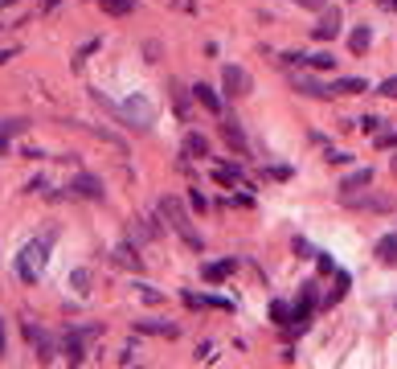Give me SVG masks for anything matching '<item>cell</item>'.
Instances as JSON below:
<instances>
[{
	"mask_svg": "<svg viewBox=\"0 0 397 369\" xmlns=\"http://www.w3.org/2000/svg\"><path fill=\"white\" fill-rule=\"evenodd\" d=\"M394 177H397V156H394Z\"/></svg>",
	"mask_w": 397,
	"mask_h": 369,
	"instance_id": "cell-34",
	"label": "cell"
},
{
	"mask_svg": "<svg viewBox=\"0 0 397 369\" xmlns=\"http://www.w3.org/2000/svg\"><path fill=\"white\" fill-rule=\"evenodd\" d=\"M221 87H225V94H250V74L242 70V66H225L221 70Z\"/></svg>",
	"mask_w": 397,
	"mask_h": 369,
	"instance_id": "cell-5",
	"label": "cell"
},
{
	"mask_svg": "<svg viewBox=\"0 0 397 369\" xmlns=\"http://www.w3.org/2000/svg\"><path fill=\"white\" fill-rule=\"evenodd\" d=\"M213 181L225 184V189H233V184H242V169H238V164H233V169L221 164V169H213Z\"/></svg>",
	"mask_w": 397,
	"mask_h": 369,
	"instance_id": "cell-16",
	"label": "cell"
},
{
	"mask_svg": "<svg viewBox=\"0 0 397 369\" xmlns=\"http://www.w3.org/2000/svg\"><path fill=\"white\" fill-rule=\"evenodd\" d=\"M233 267H238V263H233V259H225V263H209V267H205V271H201V275L209 279V283H221V279L229 275V271H233Z\"/></svg>",
	"mask_w": 397,
	"mask_h": 369,
	"instance_id": "cell-17",
	"label": "cell"
},
{
	"mask_svg": "<svg viewBox=\"0 0 397 369\" xmlns=\"http://www.w3.org/2000/svg\"><path fill=\"white\" fill-rule=\"evenodd\" d=\"M389 8H397V0H389Z\"/></svg>",
	"mask_w": 397,
	"mask_h": 369,
	"instance_id": "cell-35",
	"label": "cell"
},
{
	"mask_svg": "<svg viewBox=\"0 0 397 369\" xmlns=\"http://www.w3.org/2000/svg\"><path fill=\"white\" fill-rule=\"evenodd\" d=\"M369 46H373V33H369V25L353 29V37H349V49H353V53H364Z\"/></svg>",
	"mask_w": 397,
	"mask_h": 369,
	"instance_id": "cell-18",
	"label": "cell"
},
{
	"mask_svg": "<svg viewBox=\"0 0 397 369\" xmlns=\"http://www.w3.org/2000/svg\"><path fill=\"white\" fill-rule=\"evenodd\" d=\"M221 139L238 152V156H246V136H242V128H238V119H225L221 123Z\"/></svg>",
	"mask_w": 397,
	"mask_h": 369,
	"instance_id": "cell-8",
	"label": "cell"
},
{
	"mask_svg": "<svg viewBox=\"0 0 397 369\" xmlns=\"http://www.w3.org/2000/svg\"><path fill=\"white\" fill-rule=\"evenodd\" d=\"M381 4H389V0H381Z\"/></svg>",
	"mask_w": 397,
	"mask_h": 369,
	"instance_id": "cell-36",
	"label": "cell"
},
{
	"mask_svg": "<svg viewBox=\"0 0 397 369\" xmlns=\"http://www.w3.org/2000/svg\"><path fill=\"white\" fill-rule=\"evenodd\" d=\"M103 4V12H111V17H127L135 8V0H98Z\"/></svg>",
	"mask_w": 397,
	"mask_h": 369,
	"instance_id": "cell-21",
	"label": "cell"
},
{
	"mask_svg": "<svg viewBox=\"0 0 397 369\" xmlns=\"http://www.w3.org/2000/svg\"><path fill=\"white\" fill-rule=\"evenodd\" d=\"M8 58H12V49H4V53H0V62H8Z\"/></svg>",
	"mask_w": 397,
	"mask_h": 369,
	"instance_id": "cell-33",
	"label": "cell"
},
{
	"mask_svg": "<svg viewBox=\"0 0 397 369\" xmlns=\"http://www.w3.org/2000/svg\"><path fill=\"white\" fill-rule=\"evenodd\" d=\"M344 291H349V275H344V271H336V287H332L328 304H340V300H344Z\"/></svg>",
	"mask_w": 397,
	"mask_h": 369,
	"instance_id": "cell-23",
	"label": "cell"
},
{
	"mask_svg": "<svg viewBox=\"0 0 397 369\" xmlns=\"http://www.w3.org/2000/svg\"><path fill=\"white\" fill-rule=\"evenodd\" d=\"M168 91H173V103H177L180 119H184V115H188V98H184V87H180V83H173V87H168Z\"/></svg>",
	"mask_w": 397,
	"mask_h": 369,
	"instance_id": "cell-25",
	"label": "cell"
},
{
	"mask_svg": "<svg viewBox=\"0 0 397 369\" xmlns=\"http://www.w3.org/2000/svg\"><path fill=\"white\" fill-rule=\"evenodd\" d=\"M115 115H119V119H127L132 128L143 132V128L152 123V103H148V98H127L123 107H115Z\"/></svg>",
	"mask_w": 397,
	"mask_h": 369,
	"instance_id": "cell-3",
	"label": "cell"
},
{
	"mask_svg": "<svg viewBox=\"0 0 397 369\" xmlns=\"http://www.w3.org/2000/svg\"><path fill=\"white\" fill-rule=\"evenodd\" d=\"M70 189H74V193H82V197H90V201H98V197H103V184L94 181V177H74Z\"/></svg>",
	"mask_w": 397,
	"mask_h": 369,
	"instance_id": "cell-14",
	"label": "cell"
},
{
	"mask_svg": "<svg viewBox=\"0 0 397 369\" xmlns=\"http://www.w3.org/2000/svg\"><path fill=\"white\" fill-rule=\"evenodd\" d=\"M184 156H197V160L209 156V139L197 136V132H188V136H184Z\"/></svg>",
	"mask_w": 397,
	"mask_h": 369,
	"instance_id": "cell-15",
	"label": "cell"
},
{
	"mask_svg": "<svg viewBox=\"0 0 397 369\" xmlns=\"http://www.w3.org/2000/svg\"><path fill=\"white\" fill-rule=\"evenodd\" d=\"M62 353H66V361H70V366H78V361L87 357V353H82V341H78V336H66V345H62Z\"/></svg>",
	"mask_w": 397,
	"mask_h": 369,
	"instance_id": "cell-20",
	"label": "cell"
},
{
	"mask_svg": "<svg viewBox=\"0 0 397 369\" xmlns=\"http://www.w3.org/2000/svg\"><path fill=\"white\" fill-rule=\"evenodd\" d=\"M308 66H311V70H332V66H336V58H332V53H308Z\"/></svg>",
	"mask_w": 397,
	"mask_h": 369,
	"instance_id": "cell-22",
	"label": "cell"
},
{
	"mask_svg": "<svg viewBox=\"0 0 397 369\" xmlns=\"http://www.w3.org/2000/svg\"><path fill=\"white\" fill-rule=\"evenodd\" d=\"M377 259H381L385 267H394L397 263V234H385V238L377 242Z\"/></svg>",
	"mask_w": 397,
	"mask_h": 369,
	"instance_id": "cell-13",
	"label": "cell"
},
{
	"mask_svg": "<svg viewBox=\"0 0 397 369\" xmlns=\"http://www.w3.org/2000/svg\"><path fill=\"white\" fill-rule=\"evenodd\" d=\"M377 123H381L377 115H364V119H360V132H377Z\"/></svg>",
	"mask_w": 397,
	"mask_h": 369,
	"instance_id": "cell-31",
	"label": "cell"
},
{
	"mask_svg": "<svg viewBox=\"0 0 397 369\" xmlns=\"http://www.w3.org/2000/svg\"><path fill=\"white\" fill-rule=\"evenodd\" d=\"M270 316H274V324H291V308H287L283 300H274V304H270Z\"/></svg>",
	"mask_w": 397,
	"mask_h": 369,
	"instance_id": "cell-26",
	"label": "cell"
},
{
	"mask_svg": "<svg viewBox=\"0 0 397 369\" xmlns=\"http://www.w3.org/2000/svg\"><path fill=\"white\" fill-rule=\"evenodd\" d=\"M295 91H299V94H311V98H332V87L315 83V78H308V74H295Z\"/></svg>",
	"mask_w": 397,
	"mask_h": 369,
	"instance_id": "cell-9",
	"label": "cell"
},
{
	"mask_svg": "<svg viewBox=\"0 0 397 369\" xmlns=\"http://www.w3.org/2000/svg\"><path fill=\"white\" fill-rule=\"evenodd\" d=\"M25 336H29V345L37 349V357H42V361H49V357H53V341H49V332H45V328H37V324H25Z\"/></svg>",
	"mask_w": 397,
	"mask_h": 369,
	"instance_id": "cell-6",
	"label": "cell"
},
{
	"mask_svg": "<svg viewBox=\"0 0 397 369\" xmlns=\"http://www.w3.org/2000/svg\"><path fill=\"white\" fill-rule=\"evenodd\" d=\"M360 91H369L360 78H336L332 83V94H360Z\"/></svg>",
	"mask_w": 397,
	"mask_h": 369,
	"instance_id": "cell-19",
	"label": "cell"
},
{
	"mask_svg": "<svg viewBox=\"0 0 397 369\" xmlns=\"http://www.w3.org/2000/svg\"><path fill=\"white\" fill-rule=\"evenodd\" d=\"M369 184H373V169L364 164V169H356V173H349V177L340 181V189H344V193H356V189H369Z\"/></svg>",
	"mask_w": 397,
	"mask_h": 369,
	"instance_id": "cell-10",
	"label": "cell"
},
{
	"mask_svg": "<svg viewBox=\"0 0 397 369\" xmlns=\"http://www.w3.org/2000/svg\"><path fill=\"white\" fill-rule=\"evenodd\" d=\"M340 29H344L340 12H336V8H324V12H319V21L311 25V37H315V42H336V37H340Z\"/></svg>",
	"mask_w": 397,
	"mask_h": 369,
	"instance_id": "cell-4",
	"label": "cell"
},
{
	"mask_svg": "<svg viewBox=\"0 0 397 369\" xmlns=\"http://www.w3.org/2000/svg\"><path fill=\"white\" fill-rule=\"evenodd\" d=\"M193 98H197V103H201L205 111H213V115H221V98H218L213 91H209L205 83H197V87H193Z\"/></svg>",
	"mask_w": 397,
	"mask_h": 369,
	"instance_id": "cell-12",
	"label": "cell"
},
{
	"mask_svg": "<svg viewBox=\"0 0 397 369\" xmlns=\"http://www.w3.org/2000/svg\"><path fill=\"white\" fill-rule=\"evenodd\" d=\"M377 94H385V98H397V78H385V83L377 87Z\"/></svg>",
	"mask_w": 397,
	"mask_h": 369,
	"instance_id": "cell-28",
	"label": "cell"
},
{
	"mask_svg": "<svg viewBox=\"0 0 397 369\" xmlns=\"http://www.w3.org/2000/svg\"><path fill=\"white\" fill-rule=\"evenodd\" d=\"M135 328L139 332H152V336H168V341L180 332L177 324H168V320H135Z\"/></svg>",
	"mask_w": 397,
	"mask_h": 369,
	"instance_id": "cell-11",
	"label": "cell"
},
{
	"mask_svg": "<svg viewBox=\"0 0 397 369\" xmlns=\"http://www.w3.org/2000/svg\"><path fill=\"white\" fill-rule=\"evenodd\" d=\"M188 201H193V209H201V214H205V205H209V201L201 197V189H193V193H188Z\"/></svg>",
	"mask_w": 397,
	"mask_h": 369,
	"instance_id": "cell-30",
	"label": "cell"
},
{
	"mask_svg": "<svg viewBox=\"0 0 397 369\" xmlns=\"http://www.w3.org/2000/svg\"><path fill=\"white\" fill-rule=\"evenodd\" d=\"M0 357H4V320H0Z\"/></svg>",
	"mask_w": 397,
	"mask_h": 369,
	"instance_id": "cell-32",
	"label": "cell"
},
{
	"mask_svg": "<svg viewBox=\"0 0 397 369\" xmlns=\"http://www.w3.org/2000/svg\"><path fill=\"white\" fill-rule=\"evenodd\" d=\"M160 214H164V222L184 238V246L201 250V234L193 230V218H188V209H184V201H180V197H173V193H168V197H160Z\"/></svg>",
	"mask_w": 397,
	"mask_h": 369,
	"instance_id": "cell-1",
	"label": "cell"
},
{
	"mask_svg": "<svg viewBox=\"0 0 397 369\" xmlns=\"http://www.w3.org/2000/svg\"><path fill=\"white\" fill-rule=\"evenodd\" d=\"M115 263H123V267H135V271H139V259H135L127 246H119V250H115Z\"/></svg>",
	"mask_w": 397,
	"mask_h": 369,
	"instance_id": "cell-27",
	"label": "cell"
},
{
	"mask_svg": "<svg viewBox=\"0 0 397 369\" xmlns=\"http://www.w3.org/2000/svg\"><path fill=\"white\" fill-rule=\"evenodd\" d=\"M70 287H74V291H90V271H87V267L70 271Z\"/></svg>",
	"mask_w": 397,
	"mask_h": 369,
	"instance_id": "cell-24",
	"label": "cell"
},
{
	"mask_svg": "<svg viewBox=\"0 0 397 369\" xmlns=\"http://www.w3.org/2000/svg\"><path fill=\"white\" fill-rule=\"evenodd\" d=\"M45 259H49V246H45V242H29V246L21 250V259H17V271H21V279H25V283H33V279L42 275Z\"/></svg>",
	"mask_w": 397,
	"mask_h": 369,
	"instance_id": "cell-2",
	"label": "cell"
},
{
	"mask_svg": "<svg viewBox=\"0 0 397 369\" xmlns=\"http://www.w3.org/2000/svg\"><path fill=\"white\" fill-rule=\"evenodd\" d=\"M299 8H311V12H324L328 8V0H295Z\"/></svg>",
	"mask_w": 397,
	"mask_h": 369,
	"instance_id": "cell-29",
	"label": "cell"
},
{
	"mask_svg": "<svg viewBox=\"0 0 397 369\" xmlns=\"http://www.w3.org/2000/svg\"><path fill=\"white\" fill-rule=\"evenodd\" d=\"M344 205H353V209H377V214H385L394 201H389V197H369V193H364V197H356V193H344Z\"/></svg>",
	"mask_w": 397,
	"mask_h": 369,
	"instance_id": "cell-7",
	"label": "cell"
}]
</instances>
